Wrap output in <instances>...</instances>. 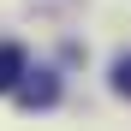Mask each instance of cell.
I'll return each mask as SVG.
<instances>
[{
    "instance_id": "2",
    "label": "cell",
    "mask_w": 131,
    "mask_h": 131,
    "mask_svg": "<svg viewBox=\"0 0 131 131\" xmlns=\"http://www.w3.org/2000/svg\"><path fill=\"white\" fill-rule=\"evenodd\" d=\"M12 95H18V107H54V101H60V83H54L48 72H36L30 83L18 78V90H12Z\"/></svg>"
},
{
    "instance_id": "1",
    "label": "cell",
    "mask_w": 131,
    "mask_h": 131,
    "mask_svg": "<svg viewBox=\"0 0 131 131\" xmlns=\"http://www.w3.org/2000/svg\"><path fill=\"white\" fill-rule=\"evenodd\" d=\"M18 78H30V54L18 42H0V95H12Z\"/></svg>"
},
{
    "instance_id": "3",
    "label": "cell",
    "mask_w": 131,
    "mask_h": 131,
    "mask_svg": "<svg viewBox=\"0 0 131 131\" xmlns=\"http://www.w3.org/2000/svg\"><path fill=\"white\" fill-rule=\"evenodd\" d=\"M113 90H119V95H131V54H119V60H113Z\"/></svg>"
}]
</instances>
